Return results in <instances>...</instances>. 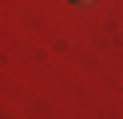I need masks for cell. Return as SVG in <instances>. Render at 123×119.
<instances>
[{"label": "cell", "instance_id": "6da1fadb", "mask_svg": "<svg viewBox=\"0 0 123 119\" xmlns=\"http://www.w3.org/2000/svg\"><path fill=\"white\" fill-rule=\"evenodd\" d=\"M72 4H91V0H72Z\"/></svg>", "mask_w": 123, "mask_h": 119}]
</instances>
